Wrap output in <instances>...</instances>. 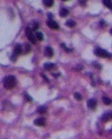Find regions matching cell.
Here are the masks:
<instances>
[{
	"label": "cell",
	"instance_id": "17",
	"mask_svg": "<svg viewBox=\"0 0 112 139\" xmlns=\"http://www.w3.org/2000/svg\"><path fill=\"white\" fill-rule=\"evenodd\" d=\"M37 38L40 41H42L43 40V35L42 33L41 32H37L36 34Z\"/></svg>",
	"mask_w": 112,
	"mask_h": 139
},
{
	"label": "cell",
	"instance_id": "1",
	"mask_svg": "<svg viewBox=\"0 0 112 139\" xmlns=\"http://www.w3.org/2000/svg\"><path fill=\"white\" fill-rule=\"evenodd\" d=\"M16 84V79L14 76H8L4 80L3 84L5 89L10 90L13 89Z\"/></svg>",
	"mask_w": 112,
	"mask_h": 139
},
{
	"label": "cell",
	"instance_id": "26",
	"mask_svg": "<svg viewBox=\"0 0 112 139\" xmlns=\"http://www.w3.org/2000/svg\"><path fill=\"white\" fill-rule=\"evenodd\" d=\"M53 75L55 76V77L57 78V77H58L60 75V74L59 73H56V74H54Z\"/></svg>",
	"mask_w": 112,
	"mask_h": 139
},
{
	"label": "cell",
	"instance_id": "23",
	"mask_svg": "<svg viewBox=\"0 0 112 139\" xmlns=\"http://www.w3.org/2000/svg\"><path fill=\"white\" fill-rule=\"evenodd\" d=\"M93 66H94L96 68H97V69H101L102 68V66H101V65H99L98 63H97V62H94L93 63Z\"/></svg>",
	"mask_w": 112,
	"mask_h": 139
},
{
	"label": "cell",
	"instance_id": "24",
	"mask_svg": "<svg viewBox=\"0 0 112 139\" xmlns=\"http://www.w3.org/2000/svg\"><path fill=\"white\" fill-rule=\"evenodd\" d=\"M25 97L28 101H29V102H32V98L31 97L29 94H28L27 93L25 94Z\"/></svg>",
	"mask_w": 112,
	"mask_h": 139
},
{
	"label": "cell",
	"instance_id": "4",
	"mask_svg": "<svg viewBox=\"0 0 112 139\" xmlns=\"http://www.w3.org/2000/svg\"><path fill=\"white\" fill-rule=\"evenodd\" d=\"M47 25L52 30H57L59 28L58 24L54 20H52V19H49L47 21Z\"/></svg>",
	"mask_w": 112,
	"mask_h": 139
},
{
	"label": "cell",
	"instance_id": "29",
	"mask_svg": "<svg viewBox=\"0 0 112 139\" xmlns=\"http://www.w3.org/2000/svg\"><path fill=\"white\" fill-rule=\"evenodd\" d=\"M111 131H112V129H111Z\"/></svg>",
	"mask_w": 112,
	"mask_h": 139
},
{
	"label": "cell",
	"instance_id": "25",
	"mask_svg": "<svg viewBox=\"0 0 112 139\" xmlns=\"http://www.w3.org/2000/svg\"><path fill=\"white\" fill-rule=\"evenodd\" d=\"M42 77H43V79L45 80L46 81H47V82H49V79H48V78L46 77V76L45 75H42Z\"/></svg>",
	"mask_w": 112,
	"mask_h": 139
},
{
	"label": "cell",
	"instance_id": "20",
	"mask_svg": "<svg viewBox=\"0 0 112 139\" xmlns=\"http://www.w3.org/2000/svg\"><path fill=\"white\" fill-rule=\"evenodd\" d=\"M38 28H39L38 23L37 22H36V21L33 22V26H32V29H33V30L35 31V30H36L38 29Z\"/></svg>",
	"mask_w": 112,
	"mask_h": 139
},
{
	"label": "cell",
	"instance_id": "3",
	"mask_svg": "<svg viewBox=\"0 0 112 139\" xmlns=\"http://www.w3.org/2000/svg\"><path fill=\"white\" fill-rule=\"evenodd\" d=\"M26 35L28 39L33 44H35L36 41L35 39L32 30L30 28H27L26 30Z\"/></svg>",
	"mask_w": 112,
	"mask_h": 139
},
{
	"label": "cell",
	"instance_id": "19",
	"mask_svg": "<svg viewBox=\"0 0 112 139\" xmlns=\"http://www.w3.org/2000/svg\"><path fill=\"white\" fill-rule=\"evenodd\" d=\"M74 96V98L78 100H81L82 99V96L79 92H75Z\"/></svg>",
	"mask_w": 112,
	"mask_h": 139
},
{
	"label": "cell",
	"instance_id": "21",
	"mask_svg": "<svg viewBox=\"0 0 112 139\" xmlns=\"http://www.w3.org/2000/svg\"><path fill=\"white\" fill-rule=\"evenodd\" d=\"M25 52L26 53H28L30 52L31 51V47L30 46L27 44L26 45H25Z\"/></svg>",
	"mask_w": 112,
	"mask_h": 139
},
{
	"label": "cell",
	"instance_id": "22",
	"mask_svg": "<svg viewBox=\"0 0 112 139\" xmlns=\"http://www.w3.org/2000/svg\"><path fill=\"white\" fill-rule=\"evenodd\" d=\"M61 46L62 48H63L65 51H66L67 52H70L71 51V50L70 49H69V48H68L66 47V45H65V44H63V43L62 44H61Z\"/></svg>",
	"mask_w": 112,
	"mask_h": 139
},
{
	"label": "cell",
	"instance_id": "27",
	"mask_svg": "<svg viewBox=\"0 0 112 139\" xmlns=\"http://www.w3.org/2000/svg\"><path fill=\"white\" fill-rule=\"evenodd\" d=\"M110 33H111V35H112V28L111 30V31H110Z\"/></svg>",
	"mask_w": 112,
	"mask_h": 139
},
{
	"label": "cell",
	"instance_id": "18",
	"mask_svg": "<svg viewBox=\"0 0 112 139\" xmlns=\"http://www.w3.org/2000/svg\"><path fill=\"white\" fill-rule=\"evenodd\" d=\"M84 68V67L82 65H76L75 67H74L73 69L76 71H81Z\"/></svg>",
	"mask_w": 112,
	"mask_h": 139
},
{
	"label": "cell",
	"instance_id": "11",
	"mask_svg": "<svg viewBox=\"0 0 112 139\" xmlns=\"http://www.w3.org/2000/svg\"><path fill=\"white\" fill-rule=\"evenodd\" d=\"M103 3L109 9H112V2L111 0H102Z\"/></svg>",
	"mask_w": 112,
	"mask_h": 139
},
{
	"label": "cell",
	"instance_id": "8",
	"mask_svg": "<svg viewBox=\"0 0 112 139\" xmlns=\"http://www.w3.org/2000/svg\"><path fill=\"white\" fill-rule=\"evenodd\" d=\"M22 52V47L20 45V44H17L15 46L14 49V52H13V54L17 56L20 54Z\"/></svg>",
	"mask_w": 112,
	"mask_h": 139
},
{
	"label": "cell",
	"instance_id": "14",
	"mask_svg": "<svg viewBox=\"0 0 112 139\" xmlns=\"http://www.w3.org/2000/svg\"><path fill=\"white\" fill-rule=\"evenodd\" d=\"M66 25L69 28H73L76 26V22L73 20H68L66 22Z\"/></svg>",
	"mask_w": 112,
	"mask_h": 139
},
{
	"label": "cell",
	"instance_id": "28",
	"mask_svg": "<svg viewBox=\"0 0 112 139\" xmlns=\"http://www.w3.org/2000/svg\"><path fill=\"white\" fill-rule=\"evenodd\" d=\"M63 1H68V0H63Z\"/></svg>",
	"mask_w": 112,
	"mask_h": 139
},
{
	"label": "cell",
	"instance_id": "5",
	"mask_svg": "<svg viewBox=\"0 0 112 139\" xmlns=\"http://www.w3.org/2000/svg\"><path fill=\"white\" fill-rule=\"evenodd\" d=\"M46 120L43 117H39L35 120L34 123L35 125L38 127H43L45 125Z\"/></svg>",
	"mask_w": 112,
	"mask_h": 139
},
{
	"label": "cell",
	"instance_id": "7",
	"mask_svg": "<svg viewBox=\"0 0 112 139\" xmlns=\"http://www.w3.org/2000/svg\"><path fill=\"white\" fill-rule=\"evenodd\" d=\"M97 105V101L95 99H89L87 102V106L89 109H93Z\"/></svg>",
	"mask_w": 112,
	"mask_h": 139
},
{
	"label": "cell",
	"instance_id": "12",
	"mask_svg": "<svg viewBox=\"0 0 112 139\" xmlns=\"http://www.w3.org/2000/svg\"><path fill=\"white\" fill-rule=\"evenodd\" d=\"M68 14V11L67 10L66 8H62L60 10V16L62 17H66L67 15Z\"/></svg>",
	"mask_w": 112,
	"mask_h": 139
},
{
	"label": "cell",
	"instance_id": "2",
	"mask_svg": "<svg viewBox=\"0 0 112 139\" xmlns=\"http://www.w3.org/2000/svg\"><path fill=\"white\" fill-rule=\"evenodd\" d=\"M95 54L101 58H109L112 56V54L105 50L98 48L95 50Z\"/></svg>",
	"mask_w": 112,
	"mask_h": 139
},
{
	"label": "cell",
	"instance_id": "10",
	"mask_svg": "<svg viewBox=\"0 0 112 139\" xmlns=\"http://www.w3.org/2000/svg\"><path fill=\"white\" fill-rule=\"evenodd\" d=\"M44 68L46 70L50 71L56 68V66L55 64L52 63H46L44 65Z\"/></svg>",
	"mask_w": 112,
	"mask_h": 139
},
{
	"label": "cell",
	"instance_id": "13",
	"mask_svg": "<svg viewBox=\"0 0 112 139\" xmlns=\"http://www.w3.org/2000/svg\"><path fill=\"white\" fill-rule=\"evenodd\" d=\"M43 2L44 5L48 7L52 6L54 4V0H43Z\"/></svg>",
	"mask_w": 112,
	"mask_h": 139
},
{
	"label": "cell",
	"instance_id": "9",
	"mask_svg": "<svg viewBox=\"0 0 112 139\" xmlns=\"http://www.w3.org/2000/svg\"><path fill=\"white\" fill-rule=\"evenodd\" d=\"M111 119H112V112L107 113L103 114L102 116V120L104 122L108 121Z\"/></svg>",
	"mask_w": 112,
	"mask_h": 139
},
{
	"label": "cell",
	"instance_id": "16",
	"mask_svg": "<svg viewBox=\"0 0 112 139\" xmlns=\"http://www.w3.org/2000/svg\"><path fill=\"white\" fill-rule=\"evenodd\" d=\"M46 111H47V108L45 106H41L37 109V112L40 114H43V113H45Z\"/></svg>",
	"mask_w": 112,
	"mask_h": 139
},
{
	"label": "cell",
	"instance_id": "6",
	"mask_svg": "<svg viewBox=\"0 0 112 139\" xmlns=\"http://www.w3.org/2000/svg\"><path fill=\"white\" fill-rule=\"evenodd\" d=\"M44 55L48 58H51L54 55V50L51 47H46L44 49Z\"/></svg>",
	"mask_w": 112,
	"mask_h": 139
},
{
	"label": "cell",
	"instance_id": "15",
	"mask_svg": "<svg viewBox=\"0 0 112 139\" xmlns=\"http://www.w3.org/2000/svg\"><path fill=\"white\" fill-rule=\"evenodd\" d=\"M102 101H103V103L106 105H110L111 104H112V99H110L107 97H103Z\"/></svg>",
	"mask_w": 112,
	"mask_h": 139
}]
</instances>
